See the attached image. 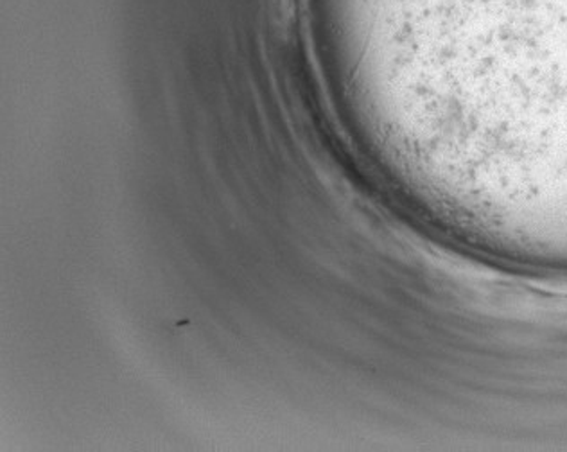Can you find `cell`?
I'll list each match as a JSON object with an SVG mask.
<instances>
[{"label":"cell","instance_id":"1","mask_svg":"<svg viewBox=\"0 0 567 452\" xmlns=\"http://www.w3.org/2000/svg\"><path fill=\"white\" fill-rule=\"evenodd\" d=\"M465 6L456 22L425 25V85L492 137L567 158V0Z\"/></svg>","mask_w":567,"mask_h":452}]
</instances>
